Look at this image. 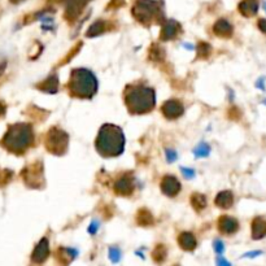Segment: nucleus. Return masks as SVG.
Wrapping results in <instances>:
<instances>
[{
	"label": "nucleus",
	"mask_w": 266,
	"mask_h": 266,
	"mask_svg": "<svg viewBox=\"0 0 266 266\" xmlns=\"http://www.w3.org/2000/svg\"><path fill=\"white\" fill-rule=\"evenodd\" d=\"M4 145L15 153H23L34 143V131L29 123H16L11 126L3 141Z\"/></svg>",
	"instance_id": "obj_4"
},
{
	"label": "nucleus",
	"mask_w": 266,
	"mask_h": 266,
	"mask_svg": "<svg viewBox=\"0 0 266 266\" xmlns=\"http://www.w3.org/2000/svg\"><path fill=\"white\" fill-rule=\"evenodd\" d=\"M264 252L263 251H252V252H247V253H244L243 257H248V259H255L257 256H261Z\"/></svg>",
	"instance_id": "obj_29"
},
{
	"label": "nucleus",
	"mask_w": 266,
	"mask_h": 266,
	"mask_svg": "<svg viewBox=\"0 0 266 266\" xmlns=\"http://www.w3.org/2000/svg\"><path fill=\"white\" fill-rule=\"evenodd\" d=\"M13 1H16V3H17V1H20V0H13Z\"/></svg>",
	"instance_id": "obj_35"
},
{
	"label": "nucleus",
	"mask_w": 266,
	"mask_h": 266,
	"mask_svg": "<svg viewBox=\"0 0 266 266\" xmlns=\"http://www.w3.org/2000/svg\"><path fill=\"white\" fill-rule=\"evenodd\" d=\"M257 27H259L261 33L266 35V19H260L259 21H257Z\"/></svg>",
	"instance_id": "obj_28"
},
{
	"label": "nucleus",
	"mask_w": 266,
	"mask_h": 266,
	"mask_svg": "<svg viewBox=\"0 0 266 266\" xmlns=\"http://www.w3.org/2000/svg\"><path fill=\"white\" fill-rule=\"evenodd\" d=\"M165 153H167L168 163H173V161L177 160V153H175V151H173V149H167Z\"/></svg>",
	"instance_id": "obj_26"
},
{
	"label": "nucleus",
	"mask_w": 266,
	"mask_h": 266,
	"mask_svg": "<svg viewBox=\"0 0 266 266\" xmlns=\"http://www.w3.org/2000/svg\"><path fill=\"white\" fill-rule=\"evenodd\" d=\"M104 26H105V24H104L103 21H97V23H95L91 27H90L89 31H87V37H97V35H100V34L105 30Z\"/></svg>",
	"instance_id": "obj_20"
},
{
	"label": "nucleus",
	"mask_w": 266,
	"mask_h": 266,
	"mask_svg": "<svg viewBox=\"0 0 266 266\" xmlns=\"http://www.w3.org/2000/svg\"><path fill=\"white\" fill-rule=\"evenodd\" d=\"M191 203H193V207L196 211L201 212L204 208L207 207V197L201 193H193V197H191Z\"/></svg>",
	"instance_id": "obj_19"
},
{
	"label": "nucleus",
	"mask_w": 266,
	"mask_h": 266,
	"mask_svg": "<svg viewBox=\"0 0 266 266\" xmlns=\"http://www.w3.org/2000/svg\"><path fill=\"white\" fill-rule=\"evenodd\" d=\"M238 9H239V13L244 16L245 19L255 17L259 13L260 9L259 0H242L238 5Z\"/></svg>",
	"instance_id": "obj_11"
},
{
	"label": "nucleus",
	"mask_w": 266,
	"mask_h": 266,
	"mask_svg": "<svg viewBox=\"0 0 266 266\" xmlns=\"http://www.w3.org/2000/svg\"><path fill=\"white\" fill-rule=\"evenodd\" d=\"M209 152H211V147L203 142L193 149V155H195V157H207Z\"/></svg>",
	"instance_id": "obj_21"
},
{
	"label": "nucleus",
	"mask_w": 266,
	"mask_h": 266,
	"mask_svg": "<svg viewBox=\"0 0 266 266\" xmlns=\"http://www.w3.org/2000/svg\"><path fill=\"white\" fill-rule=\"evenodd\" d=\"M217 264H218V265H230V263H227V261H226V260L222 259L221 256H218Z\"/></svg>",
	"instance_id": "obj_32"
},
{
	"label": "nucleus",
	"mask_w": 266,
	"mask_h": 266,
	"mask_svg": "<svg viewBox=\"0 0 266 266\" xmlns=\"http://www.w3.org/2000/svg\"><path fill=\"white\" fill-rule=\"evenodd\" d=\"M97 229H99V223H97V221H94L91 225H90L89 227V233L91 234V235H94V234H97Z\"/></svg>",
	"instance_id": "obj_31"
},
{
	"label": "nucleus",
	"mask_w": 266,
	"mask_h": 266,
	"mask_svg": "<svg viewBox=\"0 0 266 266\" xmlns=\"http://www.w3.org/2000/svg\"><path fill=\"white\" fill-rule=\"evenodd\" d=\"M113 189L119 195H130L134 190V181L130 175H122L113 185Z\"/></svg>",
	"instance_id": "obj_13"
},
{
	"label": "nucleus",
	"mask_w": 266,
	"mask_h": 266,
	"mask_svg": "<svg viewBox=\"0 0 266 266\" xmlns=\"http://www.w3.org/2000/svg\"><path fill=\"white\" fill-rule=\"evenodd\" d=\"M213 33L221 38H230L234 33V27L227 20L221 19L213 26Z\"/></svg>",
	"instance_id": "obj_15"
},
{
	"label": "nucleus",
	"mask_w": 266,
	"mask_h": 266,
	"mask_svg": "<svg viewBox=\"0 0 266 266\" xmlns=\"http://www.w3.org/2000/svg\"><path fill=\"white\" fill-rule=\"evenodd\" d=\"M182 171H183V175H185L186 178H189V179H191V178L195 177V171H193V169H187V168H182Z\"/></svg>",
	"instance_id": "obj_30"
},
{
	"label": "nucleus",
	"mask_w": 266,
	"mask_h": 266,
	"mask_svg": "<svg viewBox=\"0 0 266 266\" xmlns=\"http://www.w3.org/2000/svg\"><path fill=\"white\" fill-rule=\"evenodd\" d=\"M123 100L130 113L145 115L151 112L156 105V94L152 87L143 83H134L126 86Z\"/></svg>",
	"instance_id": "obj_1"
},
{
	"label": "nucleus",
	"mask_w": 266,
	"mask_h": 266,
	"mask_svg": "<svg viewBox=\"0 0 266 266\" xmlns=\"http://www.w3.org/2000/svg\"><path fill=\"white\" fill-rule=\"evenodd\" d=\"M133 15L143 25H149L156 19H160V7L153 0H138L133 8Z\"/></svg>",
	"instance_id": "obj_5"
},
{
	"label": "nucleus",
	"mask_w": 266,
	"mask_h": 266,
	"mask_svg": "<svg viewBox=\"0 0 266 266\" xmlns=\"http://www.w3.org/2000/svg\"><path fill=\"white\" fill-rule=\"evenodd\" d=\"M215 204L218 208H221V209H230L234 204V193L229 191V190L221 191L216 196Z\"/></svg>",
	"instance_id": "obj_16"
},
{
	"label": "nucleus",
	"mask_w": 266,
	"mask_h": 266,
	"mask_svg": "<svg viewBox=\"0 0 266 266\" xmlns=\"http://www.w3.org/2000/svg\"><path fill=\"white\" fill-rule=\"evenodd\" d=\"M218 230L219 233L225 234V235H234L235 233L239 231V221L237 218L230 217V216H222L219 217L217 222Z\"/></svg>",
	"instance_id": "obj_8"
},
{
	"label": "nucleus",
	"mask_w": 266,
	"mask_h": 266,
	"mask_svg": "<svg viewBox=\"0 0 266 266\" xmlns=\"http://www.w3.org/2000/svg\"><path fill=\"white\" fill-rule=\"evenodd\" d=\"M264 8H265V11H266V1H265V3H264Z\"/></svg>",
	"instance_id": "obj_34"
},
{
	"label": "nucleus",
	"mask_w": 266,
	"mask_h": 266,
	"mask_svg": "<svg viewBox=\"0 0 266 266\" xmlns=\"http://www.w3.org/2000/svg\"><path fill=\"white\" fill-rule=\"evenodd\" d=\"M39 89L42 91H46V93L55 94L59 89V79H57V75H52V77L47 78L42 85H39Z\"/></svg>",
	"instance_id": "obj_18"
},
{
	"label": "nucleus",
	"mask_w": 266,
	"mask_h": 266,
	"mask_svg": "<svg viewBox=\"0 0 266 266\" xmlns=\"http://www.w3.org/2000/svg\"><path fill=\"white\" fill-rule=\"evenodd\" d=\"M109 259L112 263H119L121 259V251L117 247H111L109 248Z\"/></svg>",
	"instance_id": "obj_22"
},
{
	"label": "nucleus",
	"mask_w": 266,
	"mask_h": 266,
	"mask_svg": "<svg viewBox=\"0 0 266 266\" xmlns=\"http://www.w3.org/2000/svg\"><path fill=\"white\" fill-rule=\"evenodd\" d=\"M139 218H143V219H138L139 221V223H142V225H149V223H152V217L149 213H147V215L143 216V213H142V211L139 212Z\"/></svg>",
	"instance_id": "obj_25"
},
{
	"label": "nucleus",
	"mask_w": 266,
	"mask_h": 266,
	"mask_svg": "<svg viewBox=\"0 0 266 266\" xmlns=\"http://www.w3.org/2000/svg\"><path fill=\"white\" fill-rule=\"evenodd\" d=\"M178 243L181 245L182 249H185V251H193L197 245L196 243V238L193 233H182L178 238Z\"/></svg>",
	"instance_id": "obj_17"
},
{
	"label": "nucleus",
	"mask_w": 266,
	"mask_h": 266,
	"mask_svg": "<svg viewBox=\"0 0 266 266\" xmlns=\"http://www.w3.org/2000/svg\"><path fill=\"white\" fill-rule=\"evenodd\" d=\"M161 191L169 197H174L181 191V183L173 175H165L161 181Z\"/></svg>",
	"instance_id": "obj_10"
},
{
	"label": "nucleus",
	"mask_w": 266,
	"mask_h": 266,
	"mask_svg": "<svg viewBox=\"0 0 266 266\" xmlns=\"http://www.w3.org/2000/svg\"><path fill=\"white\" fill-rule=\"evenodd\" d=\"M265 82H266V78L265 77H261V78H259V79H257V82H256V83H255V86L259 90H261V91H266Z\"/></svg>",
	"instance_id": "obj_27"
},
{
	"label": "nucleus",
	"mask_w": 266,
	"mask_h": 266,
	"mask_svg": "<svg viewBox=\"0 0 266 266\" xmlns=\"http://www.w3.org/2000/svg\"><path fill=\"white\" fill-rule=\"evenodd\" d=\"M263 104H264V105H266V97L263 100Z\"/></svg>",
	"instance_id": "obj_33"
},
{
	"label": "nucleus",
	"mask_w": 266,
	"mask_h": 266,
	"mask_svg": "<svg viewBox=\"0 0 266 266\" xmlns=\"http://www.w3.org/2000/svg\"><path fill=\"white\" fill-rule=\"evenodd\" d=\"M49 256V242L47 238H42L39 243L34 248L31 260L35 264H43L46 260L48 259Z\"/></svg>",
	"instance_id": "obj_9"
},
{
	"label": "nucleus",
	"mask_w": 266,
	"mask_h": 266,
	"mask_svg": "<svg viewBox=\"0 0 266 266\" xmlns=\"http://www.w3.org/2000/svg\"><path fill=\"white\" fill-rule=\"evenodd\" d=\"M251 237L253 241H261L266 238V219L264 217H256L251 222Z\"/></svg>",
	"instance_id": "obj_12"
},
{
	"label": "nucleus",
	"mask_w": 266,
	"mask_h": 266,
	"mask_svg": "<svg viewBox=\"0 0 266 266\" xmlns=\"http://www.w3.org/2000/svg\"><path fill=\"white\" fill-rule=\"evenodd\" d=\"M213 248H215L216 253H217L218 256H222V253L225 252V244H223L222 241H219V239H216L215 243H213Z\"/></svg>",
	"instance_id": "obj_23"
},
{
	"label": "nucleus",
	"mask_w": 266,
	"mask_h": 266,
	"mask_svg": "<svg viewBox=\"0 0 266 266\" xmlns=\"http://www.w3.org/2000/svg\"><path fill=\"white\" fill-rule=\"evenodd\" d=\"M69 137L64 130L59 127H52L46 137V147L53 155H63L68 149Z\"/></svg>",
	"instance_id": "obj_6"
},
{
	"label": "nucleus",
	"mask_w": 266,
	"mask_h": 266,
	"mask_svg": "<svg viewBox=\"0 0 266 266\" xmlns=\"http://www.w3.org/2000/svg\"><path fill=\"white\" fill-rule=\"evenodd\" d=\"M163 115L167 117L168 120H177L179 119L183 113H185V107L182 105V103L179 100L171 99L168 100L163 104Z\"/></svg>",
	"instance_id": "obj_7"
},
{
	"label": "nucleus",
	"mask_w": 266,
	"mask_h": 266,
	"mask_svg": "<svg viewBox=\"0 0 266 266\" xmlns=\"http://www.w3.org/2000/svg\"><path fill=\"white\" fill-rule=\"evenodd\" d=\"M159 256L160 261H163V260L165 259V256H167V251H165V248H164L163 245H159V247L155 249V252H153V257H155V259H157Z\"/></svg>",
	"instance_id": "obj_24"
},
{
	"label": "nucleus",
	"mask_w": 266,
	"mask_h": 266,
	"mask_svg": "<svg viewBox=\"0 0 266 266\" xmlns=\"http://www.w3.org/2000/svg\"><path fill=\"white\" fill-rule=\"evenodd\" d=\"M97 151L103 157H117L125 149V135L120 126L105 123L100 127L95 142Z\"/></svg>",
	"instance_id": "obj_2"
},
{
	"label": "nucleus",
	"mask_w": 266,
	"mask_h": 266,
	"mask_svg": "<svg viewBox=\"0 0 266 266\" xmlns=\"http://www.w3.org/2000/svg\"><path fill=\"white\" fill-rule=\"evenodd\" d=\"M181 31V25L177 21L168 20L167 23L163 24V31H161V39L163 41H170L179 34Z\"/></svg>",
	"instance_id": "obj_14"
},
{
	"label": "nucleus",
	"mask_w": 266,
	"mask_h": 266,
	"mask_svg": "<svg viewBox=\"0 0 266 266\" xmlns=\"http://www.w3.org/2000/svg\"><path fill=\"white\" fill-rule=\"evenodd\" d=\"M68 87L72 97L79 99H93L97 95L99 83L93 72L86 68H75L71 72Z\"/></svg>",
	"instance_id": "obj_3"
}]
</instances>
